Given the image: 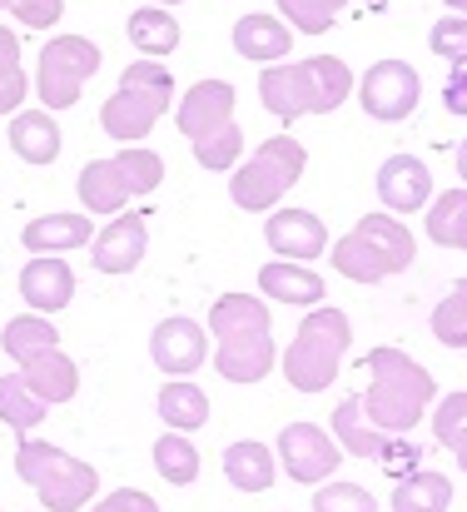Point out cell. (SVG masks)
<instances>
[{
	"label": "cell",
	"mask_w": 467,
	"mask_h": 512,
	"mask_svg": "<svg viewBox=\"0 0 467 512\" xmlns=\"http://www.w3.org/2000/svg\"><path fill=\"white\" fill-rule=\"evenodd\" d=\"M433 398H438L433 373L423 363H413L403 348H373L368 353V393L358 398V408L378 433L403 438L408 428L423 423Z\"/></svg>",
	"instance_id": "1"
},
{
	"label": "cell",
	"mask_w": 467,
	"mask_h": 512,
	"mask_svg": "<svg viewBox=\"0 0 467 512\" xmlns=\"http://www.w3.org/2000/svg\"><path fill=\"white\" fill-rule=\"evenodd\" d=\"M169 105H174V75H169L159 60H135V65L120 75V90L105 100L100 125H105L110 140L140 145L159 120L169 115Z\"/></svg>",
	"instance_id": "2"
},
{
	"label": "cell",
	"mask_w": 467,
	"mask_h": 512,
	"mask_svg": "<svg viewBox=\"0 0 467 512\" xmlns=\"http://www.w3.org/2000/svg\"><path fill=\"white\" fill-rule=\"evenodd\" d=\"M15 473L20 483H30L40 493L45 512H80L95 493H100V473L80 458H70L65 448L55 443H40V438H20L15 448Z\"/></svg>",
	"instance_id": "3"
},
{
	"label": "cell",
	"mask_w": 467,
	"mask_h": 512,
	"mask_svg": "<svg viewBox=\"0 0 467 512\" xmlns=\"http://www.w3.org/2000/svg\"><path fill=\"white\" fill-rule=\"evenodd\" d=\"M348 339H353V324L343 309H328L318 304L309 319L299 324V334L284 353V378L299 388V393H323L333 378H338V363L348 353Z\"/></svg>",
	"instance_id": "4"
},
{
	"label": "cell",
	"mask_w": 467,
	"mask_h": 512,
	"mask_svg": "<svg viewBox=\"0 0 467 512\" xmlns=\"http://www.w3.org/2000/svg\"><path fill=\"white\" fill-rule=\"evenodd\" d=\"M164 179V160L145 145H125L110 160H90L80 170V199L90 214H120L135 194H150Z\"/></svg>",
	"instance_id": "5"
},
{
	"label": "cell",
	"mask_w": 467,
	"mask_h": 512,
	"mask_svg": "<svg viewBox=\"0 0 467 512\" xmlns=\"http://www.w3.org/2000/svg\"><path fill=\"white\" fill-rule=\"evenodd\" d=\"M304 165H309L304 145L289 140V135H274V140H264V145L234 170L229 199H234L239 209H249V214H264V209H274V204L299 184Z\"/></svg>",
	"instance_id": "6"
},
{
	"label": "cell",
	"mask_w": 467,
	"mask_h": 512,
	"mask_svg": "<svg viewBox=\"0 0 467 512\" xmlns=\"http://www.w3.org/2000/svg\"><path fill=\"white\" fill-rule=\"evenodd\" d=\"M100 45L85 40V35H55L45 50H40V70H35V95L40 105L55 115V110H70L85 90V80L100 70Z\"/></svg>",
	"instance_id": "7"
},
{
	"label": "cell",
	"mask_w": 467,
	"mask_h": 512,
	"mask_svg": "<svg viewBox=\"0 0 467 512\" xmlns=\"http://www.w3.org/2000/svg\"><path fill=\"white\" fill-rule=\"evenodd\" d=\"M333 443L348 453V458H368V463H383V468H418V448L408 443V438H393V433H378L368 418H363V408H358V398H343L338 408H333Z\"/></svg>",
	"instance_id": "8"
},
{
	"label": "cell",
	"mask_w": 467,
	"mask_h": 512,
	"mask_svg": "<svg viewBox=\"0 0 467 512\" xmlns=\"http://www.w3.org/2000/svg\"><path fill=\"white\" fill-rule=\"evenodd\" d=\"M358 100H363V110H368L373 120L398 125V120H408V115L418 110L423 80H418V70H413L408 60H378V65L358 80Z\"/></svg>",
	"instance_id": "9"
},
{
	"label": "cell",
	"mask_w": 467,
	"mask_h": 512,
	"mask_svg": "<svg viewBox=\"0 0 467 512\" xmlns=\"http://www.w3.org/2000/svg\"><path fill=\"white\" fill-rule=\"evenodd\" d=\"M274 458L284 463V473H289L294 483H328L333 468L343 463L338 443H333L323 428H313V423H289V428L279 433Z\"/></svg>",
	"instance_id": "10"
},
{
	"label": "cell",
	"mask_w": 467,
	"mask_h": 512,
	"mask_svg": "<svg viewBox=\"0 0 467 512\" xmlns=\"http://www.w3.org/2000/svg\"><path fill=\"white\" fill-rule=\"evenodd\" d=\"M150 358H155L159 373H169V378H189V373L209 358V334H204L194 319L174 314V319H164L155 334H150Z\"/></svg>",
	"instance_id": "11"
},
{
	"label": "cell",
	"mask_w": 467,
	"mask_h": 512,
	"mask_svg": "<svg viewBox=\"0 0 467 512\" xmlns=\"http://www.w3.org/2000/svg\"><path fill=\"white\" fill-rule=\"evenodd\" d=\"M145 249H150L145 214H125V209L105 224V234L90 239V259H95L100 274H130V269L145 259Z\"/></svg>",
	"instance_id": "12"
},
{
	"label": "cell",
	"mask_w": 467,
	"mask_h": 512,
	"mask_svg": "<svg viewBox=\"0 0 467 512\" xmlns=\"http://www.w3.org/2000/svg\"><path fill=\"white\" fill-rule=\"evenodd\" d=\"M264 239H269V249L279 254V259H289V264H309L318 259L323 249H328V229H323V219L309 214V209H279V214H269L264 219Z\"/></svg>",
	"instance_id": "13"
},
{
	"label": "cell",
	"mask_w": 467,
	"mask_h": 512,
	"mask_svg": "<svg viewBox=\"0 0 467 512\" xmlns=\"http://www.w3.org/2000/svg\"><path fill=\"white\" fill-rule=\"evenodd\" d=\"M174 120H179V135L184 140H204L209 130H219V125L234 120V85L229 80H199V85H189L184 100H179V110H174Z\"/></svg>",
	"instance_id": "14"
},
{
	"label": "cell",
	"mask_w": 467,
	"mask_h": 512,
	"mask_svg": "<svg viewBox=\"0 0 467 512\" xmlns=\"http://www.w3.org/2000/svg\"><path fill=\"white\" fill-rule=\"evenodd\" d=\"M20 299L35 309V314H60L70 299H75V274L60 254H35L25 269H20Z\"/></svg>",
	"instance_id": "15"
},
{
	"label": "cell",
	"mask_w": 467,
	"mask_h": 512,
	"mask_svg": "<svg viewBox=\"0 0 467 512\" xmlns=\"http://www.w3.org/2000/svg\"><path fill=\"white\" fill-rule=\"evenodd\" d=\"M259 105L279 120H299V115H313V85L309 70L299 60H279V65H264L259 75Z\"/></svg>",
	"instance_id": "16"
},
{
	"label": "cell",
	"mask_w": 467,
	"mask_h": 512,
	"mask_svg": "<svg viewBox=\"0 0 467 512\" xmlns=\"http://www.w3.org/2000/svg\"><path fill=\"white\" fill-rule=\"evenodd\" d=\"M378 199L393 209V214H413L433 199V170L418 160V155H393L383 160L378 170Z\"/></svg>",
	"instance_id": "17"
},
{
	"label": "cell",
	"mask_w": 467,
	"mask_h": 512,
	"mask_svg": "<svg viewBox=\"0 0 467 512\" xmlns=\"http://www.w3.org/2000/svg\"><path fill=\"white\" fill-rule=\"evenodd\" d=\"M20 378H25V388H30L45 408H50V403H70L75 388H80V368H75V358L60 353V348H45V353L25 358V363H20Z\"/></svg>",
	"instance_id": "18"
},
{
	"label": "cell",
	"mask_w": 467,
	"mask_h": 512,
	"mask_svg": "<svg viewBox=\"0 0 467 512\" xmlns=\"http://www.w3.org/2000/svg\"><path fill=\"white\" fill-rule=\"evenodd\" d=\"M95 239V224L85 214H40L20 229V244L30 254H70V249H85Z\"/></svg>",
	"instance_id": "19"
},
{
	"label": "cell",
	"mask_w": 467,
	"mask_h": 512,
	"mask_svg": "<svg viewBox=\"0 0 467 512\" xmlns=\"http://www.w3.org/2000/svg\"><path fill=\"white\" fill-rule=\"evenodd\" d=\"M209 334H214V343H229V339L274 334V324H269L264 299H254V294H224V299H214V309H209Z\"/></svg>",
	"instance_id": "20"
},
{
	"label": "cell",
	"mask_w": 467,
	"mask_h": 512,
	"mask_svg": "<svg viewBox=\"0 0 467 512\" xmlns=\"http://www.w3.org/2000/svg\"><path fill=\"white\" fill-rule=\"evenodd\" d=\"M10 150L25 165H55L60 160V125L50 110H15L10 115Z\"/></svg>",
	"instance_id": "21"
},
{
	"label": "cell",
	"mask_w": 467,
	"mask_h": 512,
	"mask_svg": "<svg viewBox=\"0 0 467 512\" xmlns=\"http://www.w3.org/2000/svg\"><path fill=\"white\" fill-rule=\"evenodd\" d=\"M259 289H264V299L299 304V309H318V299H323V279L313 274L309 264H289V259L264 264L259 269Z\"/></svg>",
	"instance_id": "22"
},
{
	"label": "cell",
	"mask_w": 467,
	"mask_h": 512,
	"mask_svg": "<svg viewBox=\"0 0 467 512\" xmlns=\"http://www.w3.org/2000/svg\"><path fill=\"white\" fill-rule=\"evenodd\" d=\"M289 45H294V30L284 25V20H274V15H244L239 25H234V50L244 55V60H269V65H279L284 55H289Z\"/></svg>",
	"instance_id": "23"
},
{
	"label": "cell",
	"mask_w": 467,
	"mask_h": 512,
	"mask_svg": "<svg viewBox=\"0 0 467 512\" xmlns=\"http://www.w3.org/2000/svg\"><path fill=\"white\" fill-rule=\"evenodd\" d=\"M333 269H338L343 279H353V284H383V279L398 274V264H393L373 239H363L358 229L333 244Z\"/></svg>",
	"instance_id": "24"
},
{
	"label": "cell",
	"mask_w": 467,
	"mask_h": 512,
	"mask_svg": "<svg viewBox=\"0 0 467 512\" xmlns=\"http://www.w3.org/2000/svg\"><path fill=\"white\" fill-rule=\"evenodd\" d=\"M214 368L219 378L229 383H259L269 368H274V339L269 334H254V339H229L214 348Z\"/></svg>",
	"instance_id": "25"
},
{
	"label": "cell",
	"mask_w": 467,
	"mask_h": 512,
	"mask_svg": "<svg viewBox=\"0 0 467 512\" xmlns=\"http://www.w3.org/2000/svg\"><path fill=\"white\" fill-rule=\"evenodd\" d=\"M274 473H279L274 448H264V443H254V438H239V443L224 448V478H229L239 493H264V488L274 483Z\"/></svg>",
	"instance_id": "26"
},
{
	"label": "cell",
	"mask_w": 467,
	"mask_h": 512,
	"mask_svg": "<svg viewBox=\"0 0 467 512\" xmlns=\"http://www.w3.org/2000/svg\"><path fill=\"white\" fill-rule=\"evenodd\" d=\"M159 418H164L169 433H194V428H204V423H209V398H204V388L189 383V378L164 383V388H159Z\"/></svg>",
	"instance_id": "27"
},
{
	"label": "cell",
	"mask_w": 467,
	"mask_h": 512,
	"mask_svg": "<svg viewBox=\"0 0 467 512\" xmlns=\"http://www.w3.org/2000/svg\"><path fill=\"white\" fill-rule=\"evenodd\" d=\"M130 45L145 55V60H164L179 50V20L164 10V5H140L130 15Z\"/></svg>",
	"instance_id": "28"
},
{
	"label": "cell",
	"mask_w": 467,
	"mask_h": 512,
	"mask_svg": "<svg viewBox=\"0 0 467 512\" xmlns=\"http://www.w3.org/2000/svg\"><path fill=\"white\" fill-rule=\"evenodd\" d=\"M448 508H453V483H448V473L413 468V473L393 488V512H448Z\"/></svg>",
	"instance_id": "29"
},
{
	"label": "cell",
	"mask_w": 467,
	"mask_h": 512,
	"mask_svg": "<svg viewBox=\"0 0 467 512\" xmlns=\"http://www.w3.org/2000/svg\"><path fill=\"white\" fill-rule=\"evenodd\" d=\"M304 70H309L313 85V115H328L353 95V70L338 55H313V60H304Z\"/></svg>",
	"instance_id": "30"
},
{
	"label": "cell",
	"mask_w": 467,
	"mask_h": 512,
	"mask_svg": "<svg viewBox=\"0 0 467 512\" xmlns=\"http://www.w3.org/2000/svg\"><path fill=\"white\" fill-rule=\"evenodd\" d=\"M428 239L443 249H463L467 254V189H448L433 199L428 209Z\"/></svg>",
	"instance_id": "31"
},
{
	"label": "cell",
	"mask_w": 467,
	"mask_h": 512,
	"mask_svg": "<svg viewBox=\"0 0 467 512\" xmlns=\"http://www.w3.org/2000/svg\"><path fill=\"white\" fill-rule=\"evenodd\" d=\"M0 348H5L15 363H25V358H35V353H45V348H60V334H55V324H50L45 314H20V319L5 324Z\"/></svg>",
	"instance_id": "32"
},
{
	"label": "cell",
	"mask_w": 467,
	"mask_h": 512,
	"mask_svg": "<svg viewBox=\"0 0 467 512\" xmlns=\"http://www.w3.org/2000/svg\"><path fill=\"white\" fill-rule=\"evenodd\" d=\"M0 423L15 428L20 438H25L35 423H45V403L25 388L20 373H5V378H0Z\"/></svg>",
	"instance_id": "33"
},
{
	"label": "cell",
	"mask_w": 467,
	"mask_h": 512,
	"mask_svg": "<svg viewBox=\"0 0 467 512\" xmlns=\"http://www.w3.org/2000/svg\"><path fill=\"white\" fill-rule=\"evenodd\" d=\"M155 468H159V478L174 483V488H184V483L199 478V448L189 443V433H164V438H159Z\"/></svg>",
	"instance_id": "34"
},
{
	"label": "cell",
	"mask_w": 467,
	"mask_h": 512,
	"mask_svg": "<svg viewBox=\"0 0 467 512\" xmlns=\"http://www.w3.org/2000/svg\"><path fill=\"white\" fill-rule=\"evenodd\" d=\"M30 95L25 65H20V40L10 25H0V115H15Z\"/></svg>",
	"instance_id": "35"
},
{
	"label": "cell",
	"mask_w": 467,
	"mask_h": 512,
	"mask_svg": "<svg viewBox=\"0 0 467 512\" xmlns=\"http://www.w3.org/2000/svg\"><path fill=\"white\" fill-rule=\"evenodd\" d=\"M239 155H244V130L229 120V125H219V130H209L204 140H194V160L204 165V170L224 174L239 165Z\"/></svg>",
	"instance_id": "36"
},
{
	"label": "cell",
	"mask_w": 467,
	"mask_h": 512,
	"mask_svg": "<svg viewBox=\"0 0 467 512\" xmlns=\"http://www.w3.org/2000/svg\"><path fill=\"white\" fill-rule=\"evenodd\" d=\"M433 334L448 348H467V279L433 309Z\"/></svg>",
	"instance_id": "37"
},
{
	"label": "cell",
	"mask_w": 467,
	"mask_h": 512,
	"mask_svg": "<svg viewBox=\"0 0 467 512\" xmlns=\"http://www.w3.org/2000/svg\"><path fill=\"white\" fill-rule=\"evenodd\" d=\"M343 5H348V0H279V15H284L294 30H304V35H323Z\"/></svg>",
	"instance_id": "38"
},
{
	"label": "cell",
	"mask_w": 467,
	"mask_h": 512,
	"mask_svg": "<svg viewBox=\"0 0 467 512\" xmlns=\"http://www.w3.org/2000/svg\"><path fill=\"white\" fill-rule=\"evenodd\" d=\"M313 512H378V503L358 483H323L313 498Z\"/></svg>",
	"instance_id": "39"
},
{
	"label": "cell",
	"mask_w": 467,
	"mask_h": 512,
	"mask_svg": "<svg viewBox=\"0 0 467 512\" xmlns=\"http://www.w3.org/2000/svg\"><path fill=\"white\" fill-rule=\"evenodd\" d=\"M428 45H433V55L438 60H467V20L463 15H448V20H438L433 25V35H428Z\"/></svg>",
	"instance_id": "40"
},
{
	"label": "cell",
	"mask_w": 467,
	"mask_h": 512,
	"mask_svg": "<svg viewBox=\"0 0 467 512\" xmlns=\"http://www.w3.org/2000/svg\"><path fill=\"white\" fill-rule=\"evenodd\" d=\"M463 428H467V393H448V398L433 408V438L448 448Z\"/></svg>",
	"instance_id": "41"
},
{
	"label": "cell",
	"mask_w": 467,
	"mask_h": 512,
	"mask_svg": "<svg viewBox=\"0 0 467 512\" xmlns=\"http://www.w3.org/2000/svg\"><path fill=\"white\" fill-rule=\"evenodd\" d=\"M10 15L20 25H30V30H45V25H55L65 15V0H10Z\"/></svg>",
	"instance_id": "42"
},
{
	"label": "cell",
	"mask_w": 467,
	"mask_h": 512,
	"mask_svg": "<svg viewBox=\"0 0 467 512\" xmlns=\"http://www.w3.org/2000/svg\"><path fill=\"white\" fill-rule=\"evenodd\" d=\"M90 512H159V503L150 493H140V488H120V493H110L105 503H95Z\"/></svg>",
	"instance_id": "43"
},
{
	"label": "cell",
	"mask_w": 467,
	"mask_h": 512,
	"mask_svg": "<svg viewBox=\"0 0 467 512\" xmlns=\"http://www.w3.org/2000/svg\"><path fill=\"white\" fill-rule=\"evenodd\" d=\"M443 105H448L453 115H467V60L453 65V75H448V85H443Z\"/></svg>",
	"instance_id": "44"
},
{
	"label": "cell",
	"mask_w": 467,
	"mask_h": 512,
	"mask_svg": "<svg viewBox=\"0 0 467 512\" xmlns=\"http://www.w3.org/2000/svg\"><path fill=\"white\" fill-rule=\"evenodd\" d=\"M448 448L458 453V463H463V473H467V428H463V433H458V438H453V443H448Z\"/></svg>",
	"instance_id": "45"
},
{
	"label": "cell",
	"mask_w": 467,
	"mask_h": 512,
	"mask_svg": "<svg viewBox=\"0 0 467 512\" xmlns=\"http://www.w3.org/2000/svg\"><path fill=\"white\" fill-rule=\"evenodd\" d=\"M458 179H463V184H467V140H463V145H458Z\"/></svg>",
	"instance_id": "46"
},
{
	"label": "cell",
	"mask_w": 467,
	"mask_h": 512,
	"mask_svg": "<svg viewBox=\"0 0 467 512\" xmlns=\"http://www.w3.org/2000/svg\"><path fill=\"white\" fill-rule=\"evenodd\" d=\"M145 5H164L169 10V5H184V0H145Z\"/></svg>",
	"instance_id": "47"
},
{
	"label": "cell",
	"mask_w": 467,
	"mask_h": 512,
	"mask_svg": "<svg viewBox=\"0 0 467 512\" xmlns=\"http://www.w3.org/2000/svg\"><path fill=\"white\" fill-rule=\"evenodd\" d=\"M448 5H453V10H458V15H467V0H448Z\"/></svg>",
	"instance_id": "48"
},
{
	"label": "cell",
	"mask_w": 467,
	"mask_h": 512,
	"mask_svg": "<svg viewBox=\"0 0 467 512\" xmlns=\"http://www.w3.org/2000/svg\"><path fill=\"white\" fill-rule=\"evenodd\" d=\"M0 10H10V0H0Z\"/></svg>",
	"instance_id": "49"
}]
</instances>
